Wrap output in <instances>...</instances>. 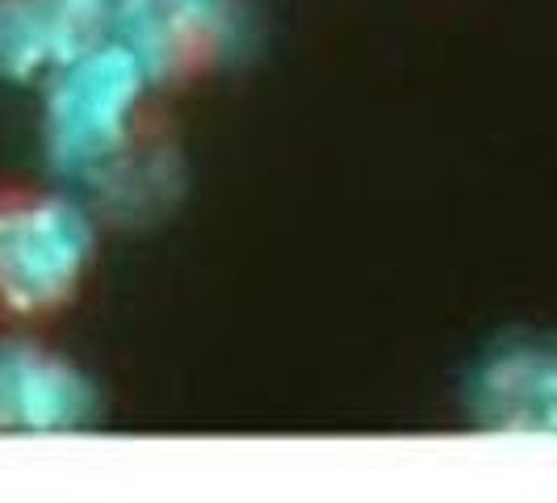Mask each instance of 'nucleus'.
Instances as JSON below:
<instances>
[{"instance_id":"obj_1","label":"nucleus","mask_w":557,"mask_h":503,"mask_svg":"<svg viewBox=\"0 0 557 503\" xmlns=\"http://www.w3.org/2000/svg\"><path fill=\"white\" fill-rule=\"evenodd\" d=\"M97 269V219L51 185L0 189V328L42 332L76 307Z\"/></svg>"},{"instance_id":"obj_2","label":"nucleus","mask_w":557,"mask_h":503,"mask_svg":"<svg viewBox=\"0 0 557 503\" xmlns=\"http://www.w3.org/2000/svg\"><path fill=\"white\" fill-rule=\"evenodd\" d=\"M151 81L122 42H101L42 84V143L51 164L92 185L106 168L131 156L147 126Z\"/></svg>"},{"instance_id":"obj_3","label":"nucleus","mask_w":557,"mask_h":503,"mask_svg":"<svg viewBox=\"0 0 557 503\" xmlns=\"http://www.w3.org/2000/svg\"><path fill=\"white\" fill-rule=\"evenodd\" d=\"M248 0H117L113 42H122L151 88L197 81L248 51Z\"/></svg>"},{"instance_id":"obj_4","label":"nucleus","mask_w":557,"mask_h":503,"mask_svg":"<svg viewBox=\"0 0 557 503\" xmlns=\"http://www.w3.org/2000/svg\"><path fill=\"white\" fill-rule=\"evenodd\" d=\"M117 0H0V76L47 84L113 38Z\"/></svg>"},{"instance_id":"obj_5","label":"nucleus","mask_w":557,"mask_h":503,"mask_svg":"<svg viewBox=\"0 0 557 503\" xmlns=\"http://www.w3.org/2000/svg\"><path fill=\"white\" fill-rule=\"evenodd\" d=\"M97 407L92 382L38 332L0 335V428L59 432L81 428Z\"/></svg>"}]
</instances>
